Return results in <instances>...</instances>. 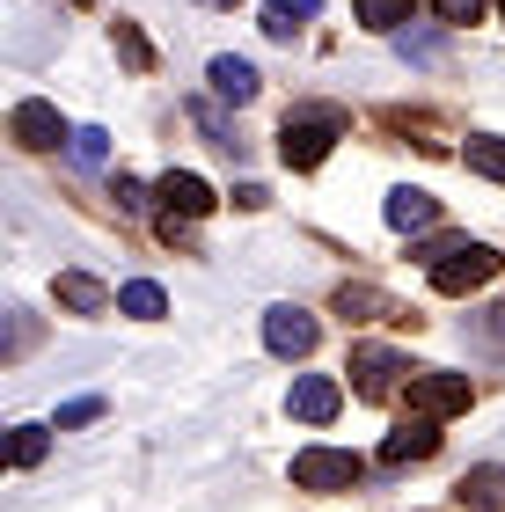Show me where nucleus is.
<instances>
[{
    "label": "nucleus",
    "instance_id": "1",
    "mask_svg": "<svg viewBox=\"0 0 505 512\" xmlns=\"http://www.w3.org/2000/svg\"><path fill=\"white\" fill-rule=\"evenodd\" d=\"M337 132H344L337 110H308V118H286V132H279L286 169H323L330 147H337Z\"/></svg>",
    "mask_w": 505,
    "mask_h": 512
},
{
    "label": "nucleus",
    "instance_id": "2",
    "mask_svg": "<svg viewBox=\"0 0 505 512\" xmlns=\"http://www.w3.org/2000/svg\"><path fill=\"white\" fill-rule=\"evenodd\" d=\"M359 476H366V461L344 454V447H301L293 454V491H352Z\"/></svg>",
    "mask_w": 505,
    "mask_h": 512
},
{
    "label": "nucleus",
    "instance_id": "3",
    "mask_svg": "<svg viewBox=\"0 0 505 512\" xmlns=\"http://www.w3.org/2000/svg\"><path fill=\"white\" fill-rule=\"evenodd\" d=\"M498 278V249L491 242H454L440 264H432V293H476Z\"/></svg>",
    "mask_w": 505,
    "mask_h": 512
},
{
    "label": "nucleus",
    "instance_id": "4",
    "mask_svg": "<svg viewBox=\"0 0 505 512\" xmlns=\"http://www.w3.org/2000/svg\"><path fill=\"white\" fill-rule=\"evenodd\" d=\"M469 374H410V410H425V417H454V410H469Z\"/></svg>",
    "mask_w": 505,
    "mask_h": 512
},
{
    "label": "nucleus",
    "instance_id": "5",
    "mask_svg": "<svg viewBox=\"0 0 505 512\" xmlns=\"http://www.w3.org/2000/svg\"><path fill=\"white\" fill-rule=\"evenodd\" d=\"M396 374H403V359L388 352V344H359L352 352V395L359 403H381V395L396 388Z\"/></svg>",
    "mask_w": 505,
    "mask_h": 512
},
{
    "label": "nucleus",
    "instance_id": "6",
    "mask_svg": "<svg viewBox=\"0 0 505 512\" xmlns=\"http://www.w3.org/2000/svg\"><path fill=\"white\" fill-rule=\"evenodd\" d=\"M8 125H15V139H22L30 154H52V147H66V139H74V132H66V118H59L52 103H37V96H30V103H15V118H8Z\"/></svg>",
    "mask_w": 505,
    "mask_h": 512
},
{
    "label": "nucleus",
    "instance_id": "7",
    "mask_svg": "<svg viewBox=\"0 0 505 512\" xmlns=\"http://www.w3.org/2000/svg\"><path fill=\"white\" fill-rule=\"evenodd\" d=\"M315 337H323V330H315V315H301V308H271V315H264V344H271L279 359H308Z\"/></svg>",
    "mask_w": 505,
    "mask_h": 512
},
{
    "label": "nucleus",
    "instance_id": "8",
    "mask_svg": "<svg viewBox=\"0 0 505 512\" xmlns=\"http://www.w3.org/2000/svg\"><path fill=\"white\" fill-rule=\"evenodd\" d=\"M425 454H440V417H425V410L381 439V461H388V469H403V461H425Z\"/></svg>",
    "mask_w": 505,
    "mask_h": 512
},
{
    "label": "nucleus",
    "instance_id": "9",
    "mask_svg": "<svg viewBox=\"0 0 505 512\" xmlns=\"http://www.w3.org/2000/svg\"><path fill=\"white\" fill-rule=\"evenodd\" d=\"M337 410H344V388L330 374H301L293 381V417H301V425H330Z\"/></svg>",
    "mask_w": 505,
    "mask_h": 512
},
{
    "label": "nucleus",
    "instance_id": "10",
    "mask_svg": "<svg viewBox=\"0 0 505 512\" xmlns=\"http://www.w3.org/2000/svg\"><path fill=\"white\" fill-rule=\"evenodd\" d=\"M162 205H169V213H183V220H205L220 198H213V183H205V176L169 169V176H162Z\"/></svg>",
    "mask_w": 505,
    "mask_h": 512
},
{
    "label": "nucleus",
    "instance_id": "11",
    "mask_svg": "<svg viewBox=\"0 0 505 512\" xmlns=\"http://www.w3.org/2000/svg\"><path fill=\"white\" fill-rule=\"evenodd\" d=\"M381 213H388V227H396V235H425V227L440 220V198H432V191H410V183H403V191H388Z\"/></svg>",
    "mask_w": 505,
    "mask_h": 512
},
{
    "label": "nucleus",
    "instance_id": "12",
    "mask_svg": "<svg viewBox=\"0 0 505 512\" xmlns=\"http://www.w3.org/2000/svg\"><path fill=\"white\" fill-rule=\"evenodd\" d=\"M205 81H213V96H220V103H249V96H257V66L235 59V52H220L213 66H205Z\"/></svg>",
    "mask_w": 505,
    "mask_h": 512
},
{
    "label": "nucleus",
    "instance_id": "13",
    "mask_svg": "<svg viewBox=\"0 0 505 512\" xmlns=\"http://www.w3.org/2000/svg\"><path fill=\"white\" fill-rule=\"evenodd\" d=\"M59 308L103 315V308H110V286H103V278H88V271H59Z\"/></svg>",
    "mask_w": 505,
    "mask_h": 512
},
{
    "label": "nucleus",
    "instance_id": "14",
    "mask_svg": "<svg viewBox=\"0 0 505 512\" xmlns=\"http://www.w3.org/2000/svg\"><path fill=\"white\" fill-rule=\"evenodd\" d=\"M315 15H323V0H264V37L293 44V30H301V22H315Z\"/></svg>",
    "mask_w": 505,
    "mask_h": 512
},
{
    "label": "nucleus",
    "instance_id": "15",
    "mask_svg": "<svg viewBox=\"0 0 505 512\" xmlns=\"http://www.w3.org/2000/svg\"><path fill=\"white\" fill-rule=\"evenodd\" d=\"M118 315H132V322H162V315H169V293L154 286V278H132V286L118 293Z\"/></svg>",
    "mask_w": 505,
    "mask_h": 512
},
{
    "label": "nucleus",
    "instance_id": "16",
    "mask_svg": "<svg viewBox=\"0 0 505 512\" xmlns=\"http://www.w3.org/2000/svg\"><path fill=\"white\" fill-rule=\"evenodd\" d=\"M337 315L344 322H381V315H396V300H388L381 286H344L337 293Z\"/></svg>",
    "mask_w": 505,
    "mask_h": 512
},
{
    "label": "nucleus",
    "instance_id": "17",
    "mask_svg": "<svg viewBox=\"0 0 505 512\" xmlns=\"http://www.w3.org/2000/svg\"><path fill=\"white\" fill-rule=\"evenodd\" d=\"M469 169L476 176H491V183H505V132H469Z\"/></svg>",
    "mask_w": 505,
    "mask_h": 512
},
{
    "label": "nucleus",
    "instance_id": "18",
    "mask_svg": "<svg viewBox=\"0 0 505 512\" xmlns=\"http://www.w3.org/2000/svg\"><path fill=\"white\" fill-rule=\"evenodd\" d=\"M110 44H118V59L132 66V74H154V44L140 22H110Z\"/></svg>",
    "mask_w": 505,
    "mask_h": 512
},
{
    "label": "nucleus",
    "instance_id": "19",
    "mask_svg": "<svg viewBox=\"0 0 505 512\" xmlns=\"http://www.w3.org/2000/svg\"><path fill=\"white\" fill-rule=\"evenodd\" d=\"M454 498L462 505H505V469H469L454 483Z\"/></svg>",
    "mask_w": 505,
    "mask_h": 512
},
{
    "label": "nucleus",
    "instance_id": "20",
    "mask_svg": "<svg viewBox=\"0 0 505 512\" xmlns=\"http://www.w3.org/2000/svg\"><path fill=\"white\" fill-rule=\"evenodd\" d=\"M359 22H366V30H381V37H396L410 22V0H359Z\"/></svg>",
    "mask_w": 505,
    "mask_h": 512
},
{
    "label": "nucleus",
    "instance_id": "21",
    "mask_svg": "<svg viewBox=\"0 0 505 512\" xmlns=\"http://www.w3.org/2000/svg\"><path fill=\"white\" fill-rule=\"evenodd\" d=\"M66 154H74L81 169H103V161H110V132L103 125H81L74 139H66Z\"/></svg>",
    "mask_w": 505,
    "mask_h": 512
},
{
    "label": "nucleus",
    "instance_id": "22",
    "mask_svg": "<svg viewBox=\"0 0 505 512\" xmlns=\"http://www.w3.org/2000/svg\"><path fill=\"white\" fill-rule=\"evenodd\" d=\"M8 454H15V469H37V461L52 454V432H44V425H15V447Z\"/></svg>",
    "mask_w": 505,
    "mask_h": 512
},
{
    "label": "nucleus",
    "instance_id": "23",
    "mask_svg": "<svg viewBox=\"0 0 505 512\" xmlns=\"http://www.w3.org/2000/svg\"><path fill=\"white\" fill-rule=\"evenodd\" d=\"M396 52L418 59V66H432V59H440V30H396Z\"/></svg>",
    "mask_w": 505,
    "mask_h": 512
},
{
    "label": "nucleus",
    "instance_id": "24",
    "mask_svg": "<svg viewBox=\"0 0 505 512\" xmlns=\"http://www.w3.org/2000/svg\"><path fill=\"white\" fill-rule=\"evenodd\" d=\"M432 15H440L447 30H469V22H484V0H432Z\"/></svg>",
    "mask_w": 505,
    "mask_h": 512
},
{
    "label": "nucleus",
    "instance_id": "25",
    "mask_svg": "<svg viewBox=\"0 0 505 512\" xmlns=\"http://www.w3.org/2000/svg\"><path fill=\"white\" fill-rule=\"evenodd\" d=\"M103 417V395H74V403L59 410V432H74V425H96Z\"/></svg>",
    "mask_w": 505,
    "mask_h": 512
},
{
    "label": "nucleus",
    "instance_id": "26",
    "mask_svg": "<svg viewBox=\"0 0 505 512\" xmlns=\"http://www.w3.org/2000/svg\"><path fill=\"white\" fill-rule=\"evenodd\" d=\"M110 198H118V213H147V183L140 176H118V191H110Z\"/></svg>",
    "mask_w": 505,
    "mask_h": 512
},
{
    "label": "nucleus",
    "instance_id": "27",
    "mask_svg": "<svg viewBox=\"0 0 505 512\" xmlns=\"http://www.w3.org/2000/svg\"><path fill=\"white\" fill-rule=\"evenodd\" d=\"M235 205H242V213H257V205H271V191H264V183H242Z\"/></svg>",
    "mask_w": 505,
    "mask_h": 512
},
{
    "label": "nucleus",
    "instance_id": "28",
    "mask_svg": "<svg viewBox=\"0 0 505 512\" xmlns=\"http://www.w3.org/2000/svg\"><path fill=\"white\" fill-rule=\"evenodd\" d=\"M205 8H242V0H205Z\"/></svg>",
    "mask_w": 505,
    "mask_h": 512
},
{
    "label": "nucleus",
    "instance_id": "29",
    "mask_svg": "<svg viewBox=\"0 0 505 512\" xmlns=\"http://www.w3.org/2000/svg\"><path fill=\"white\" fill-rule=\"evenodd\" d=\"M74 8H88V0H74Z\"/></svg>",
    "mask_w": 505,
    "mask_h": 512
},
{
    "label": "nucleus",
    "instance_id": "30",
    "mask_svg": "<svg viewBox=\"0 0 505 512\" xmlns=\"http://www.w3.org/2000/svg\"><path fill=\"white\" fill-rule=\"evenodd\" d=\"M498 8H505V0H498Z\"/></svg>",
    "mask_w": 505,
    "mask_h": 512
}]
</instances>
